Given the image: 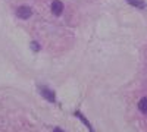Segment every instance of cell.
I'll list each match as a JSON object with an SVG mask.
<instances>
[{"instance_id": "obj_8", "label": "cell", "mask_w": 147, "mask_h": 132, "mask_svg": "<svg viewBox=\"0 0 147 132\" xmlns=\"http://www.w3.org/2000/svg\"><path fill=\"white\" fill-rule=\"evenodd\" d=\"M53 132H65V131H63V129H60V128H55Z\"/></svg>"}, {"instance_id": "obj_7", "label": "cell", "mask_w": 147, "mask_h": 132, "mask_svg": "<svg viewBox=\"0 0 147 132\" xmlns=\"http://www.w3.org/2000/svg\"><path fill=\"white\" fill-rule=\"evenodd\" d=\"M31 49H32L34 52H38V50H40V46H38V43L32 41V43H31Z\"/></svg>"}, {"instance_id": "obj_5", "label": "cell", "mask_w": 147, "mask_h": 132, "mask_svg": "<svg viewBox=\"0 0 147 132\" xmlns=\"http://www.w3.org/2000/svg\"><path fill=\"white\" fill-rule=\"evenodd\" d=\"M127 2L134 6V7H138V9H144L146 7V3H144V0H127Z\"/></svg>"}, {"instance_id": "obj_2", "label": "cell", "mask_w": 147, "mask_h": 132, "mask_svg": "<svg viewBox=\"0 0 147 132\" xmlns=\"http://www.w3.org/2000/svg\"><path fill=\"white\" fill-rule=\"evenodd\" d=\"M40 92H41V95L46 98V100H49L50 103H55V100H56V95H55V92L50 90V88H47V87H40Z\"/></svg>"}, {"instance_id": "obj_4", "label": "cell", "mask_w": 147, "mask_h": 132, "mask_svg": "<svg viewBox=\"0 0 147 132\" xmlns=\"http://www.w3.org/2000/svg\"><path fill=\"white\" fill-rule=\"evenodd\" d=\"M75 116H77V117L80 119V121H81V122H82V123H84L85 126H87V129H88L90 132H96V131L93 129V126H91V123H90V122L87 121V117H85V116H84V115H82V113H81L80 110H77V112H75Z\"/></svg>"}, {"instance_id": "obj_6", "label": "cell", "mask_w": 147, "mask_h": 132, "mask_svg": "<svg viewBox=\"0 0 147 132\" xmlns=\"http://www.w3.org/2000/svg\"><path fill=\"white\" fill-rule=\"evenodd\" d=\"M138 109H140L141 113L147 115V97H144V98H141L138 101Z\"/></svg>"}, {"instance_id": "obj_1", "label": "cell", "mask_w": 147, "mask_h": 132, "mask_svg": "<svg viewBox=\"0 0 147 132\" xmlns=\"http://www.w3.org/2000/svg\"><path fill=\"white\" fill-rule=\"evenodd\" d=\"M32 15V9L27 5H24V6H19L16 9V16L21 18V19H28L30 16Z\"/></svg>"}, {"instance_id": "obj_3", "label": "cell", "mask_w": 147, "mask_h": 132, "mask_svg": "<svg viewBox=\"0 0 147 132\" xmlns=\"http://www.w3.org/2000/svg\"><path fill=\"white\" fill-rule=\"evenodd\" d=\"M62 12H63V3L59 2V0H55L52 3V13L59 16V15H62Z\"/></svg>"}]
</instances>
